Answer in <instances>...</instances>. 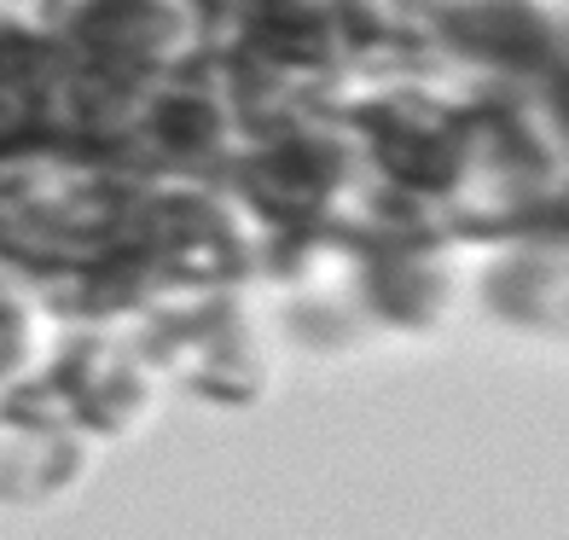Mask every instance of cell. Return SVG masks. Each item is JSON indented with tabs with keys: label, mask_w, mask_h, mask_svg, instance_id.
I'll list each match as a JSON object with an SVG mask.
<instances>
[{
	"label": "cell",
	"mask_w": 569,
	"mask_h": 540,
	"mask_svg": "<svg viewBox=\"0 0 569 540\" xmlns=\"http://www.w3.org/2000/svg\"><path fill=\"white\" fill-rule=\"evenodd\" d=\"M569 198L563 140L535 88H471V140L453 192L442 198V227L465 239L506 244L529 221Z\"/></svg>",
	"instance_id": "6da1fadb"
},
{
	"label": "cell",
	"mask_w": 569,
	"mask_h": 540,
	"mask_svg": "<svg viewBox=\"0 0 569 540\" xmlns=\"http://www.w3.org/2000/svg\"><path fill=\"white\" fill-rule=\"evenodd\" d=\"M221 180L273 239L308 233V227H343L355 203L367 198L372 169L360 151V134L338 106H308L250 128V140L239 146V158L227 163Z\"/></svg>",
	"instance_id": "7a4b0ae2"
},
{
	"label": "cell",
	"mask_w": 569,
	"mask_h": 540,
	"mask_svg": "<svg viewBox=\"0 0 569 540\" xmlns=\"http://www.w3.org/2000/svg\"><path fill=\"white\" fill-rule=\"evenodd\" d=\"M134 244L151 279H158V291H216V286L239 291L244 279H262L268 233L232 198L227 180L158 174L140 192Z\"/></svg>",
	"instance_id": "3957f363"
},
{
	"label": "cell",
	"mask_w": 569,
	"mask_h": 540,
	"mask_svg": "<svg viewBox=\"0 0 569 540\" xmlns=\"http://www.w3.org/2000/svg\"><path fill=\"white\" fill-rule=\"evenodd\" d=\"M151 372L134 338L99 326H59L41 360L12 390H0V413L18 419H59L76 424L93 442H111L146 413Z\"/></svg>",
	"instance_id": "277c9868"
},
{
	"label": "cell",
	"mask_w": 569,
	"mask_h": 540,
	"mask_svg": "<svg viewBox=\"0 0 569 540\" xmlns=\"http://www.w3.org/2000/svg\"><path fill=\"white\" fill-rule=\"evenodd\" d=\"M146 367L180 383L187 396L210 407H250L268 383L262 343L250 331L239 291H158L151 314L134 331Z\"/></svg>",
	"instance_id": "5b68a950"
},
{
	"label": "cell",
	"mask_w": 569,
	"mask_h": 540,
	"mask_svg": "<svg viewBox=\"0 0 569 540\" xmlns=\"http://www.w3.org/2000/svg\"><path fill=\"white\" fill-rule=\"evenodd\" d=\"M59 41L82 70L140 88L210 59L198 0H76L59 18Z\"/></svg>",
	"instance_id": "8992f818"
},
{
	"label": "cell",
	"mask_w": 569,
	"mask_h": 540,
	"mask_svg": "<svg viewBox=\"0 0 569 540\" xmlns=\"http://www.w3.org/2000/svg\"><path fill=\"white\" fill-rule=\"evenodd\" d=\"M419 53L477 88H535L547 76L563 18L540 0H465L419 18Z\"/></svg>",
	"instance_id": "52a82bcc"
},
{
	"label": "cell",
	"mask_w": 569,
	"mask_h": 540,
	"mask_svg": "<svg viewBox=\"0 0 569 540\" xmlns=\"http://www.w3.org/2000/svg\"><path fill=\"white\" fill-rule=\"evenodd\" d=\"M250 128L232 106L227 82L210 59L163 76L146 88L140 134H134V169L140 174H187V180H221L227 163L239 158Z\"/></svg>",
	"instance_id": "ba28073f"
},
{
	"label": "cell",
	"mask_w": 569,
	"mask_h": 540,
	"mask_svg": "<svg viewBox=\"0 0 569 540\" xmlns=\"http://www.w3.org/2000/svg\"><path fill=\"white\" fill-rule=\"evenodd\" d=\"M482 297L511 326L569 331V198L506 239L482 279Z\"/></svg>",
	"instance_id": "9c48e42d"
},
{
	"label": "cell",
	"mask_w": 569,
	"mask_h": 540,
	"mask_svg": "<svg viewBox=\"0 0 569 540\" xmlns=\"http://www.w3.org/2000/svg\"><path fill=\"white\" fill-rule=\"evenodd\" d=\"M0 436H7L0 442V500H12V506H41V500L64 494L93 453V436H82L76 424H59V419L0 413Z\"/></svg>",
	"instance_id": "30bf717a"
},
{
	"label": "cell",
	"mask_w": 569,
	"mask_h": 540,
	"mask_svg": "<svg viewBox=\"0 0 569 540\" xmlns=\"http://www.w3.org/2000/svg\"><path fill=\"white\" fill-rule=\"evenodd\" d=\"M53 308H47V291L36 273L12 268L7 256H0V390H12L41 360V349L53 343Z\"/></svg>",
	"instance_id": "8fae6325"
},
{
	"label": "cell",
	"mask_w": 569,
	"mask_h": 540,
	"mask_svg": "<svg viewBox=\"0 0 569 540\" xmlns=\"http://www.w3.org/2000/svg\"><path fill=\"white\" fill-rule=\"evenodd\" d=\"M540 93V106H547L552 128H558V140H563V158H569V23H563V36H558V53L547 64V76L535 82Z\"/></svg>",
	"instance_id": "7c38bea8"
}]
</instances>
